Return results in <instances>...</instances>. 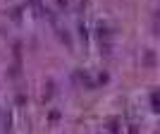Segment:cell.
I'll use <instances>...</instances> for the list:
<instances>
[]
</instances>
